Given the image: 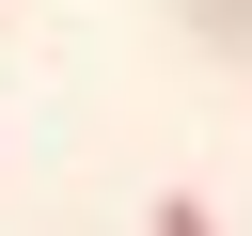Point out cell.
<instances>
[{
	"label": "cell",
	"instance_id": "1",
	"mask_svg": "<svg viewBox=\"0 0 252 236\" xmlns=\"http://www.w3.org/2000/svg\"><path fill=\"white\" fill-rule=\"evenodd\" d=\"M142 220H158V236H220V220H205L189 189H142Z\"/></svg>",
	"mask_w": 252,
	"mask_h": 236
},
{
	"label": "cell",
	"instance_id": "2",
	"mask_svg": "<svg viewBox=\"0 0 252 236\" xmlns=\"http://www.w3.org/2000/svg\"><path fill=\"white\" fill-rule=\"evenodd\" d=\"M189 16H205V31H236V47H252V0H189Z\"/></svg>",
	"mask_w": 252,
	"mask_h": 236
}]
</instances>
